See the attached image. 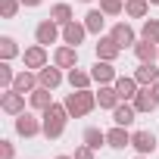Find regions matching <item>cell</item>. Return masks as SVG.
Wrapping results in <instances>:
<instances>
[{"label": "cell", "instance_id": "obj_1", "mask_svg": "<svg viewBox=\"0 0 159 159\" xmlns=\"http://www.w3.org/2000/svg\"><path fill=\"white\" fill-rule=\"evenodd\" d=\"M66 119H72L69 109H66V103H53L50 109H44V116H41V122H44V137H47V140H59L62 131H66Z\"/></svg>", "mask_w": 159, "mask_h": 159}, {"label": "cell", "instance_id": "obj_2", "mask_svg": "<svg viewBox=\"0 0 159 159\" xmlns=\"http://www.w3.org/2000/svg\"><path fill=\"white\" fill-rule=\"evenodd\" d=\"M62 103H66V109H69L72 119H81V116L94 112V106H97V94H91L88 88H84V91H72V94H66Z\"/></svg>", "mask_w": 159, "mask_h": 159}, {"label": "cell", "instance_id": "obj_3", "mask_svg": "<svg viewBox=\"0 0 159 159\" xmlns=\"http://www.w3.org/2000/svg\"><path fill=\"white\" fill-rule=\"evenodd\" d=\"M13 128H16L19 137H38V134H44V122L34 119L31 112H19L16 122H13Z\"/></svg>", "mask_w": 159, "mask_h": 159}, {"label": "cell", "instance_id": "obj_4", "mask_svg": "<svg viewBox=\"0 0 159 159\" xmlns=\"http://www.w3.org/2000/svg\"><path fill=\"white\" fill-rule=\"evenodd\" d=\"M59 38H62V25H59V22H53V19L38 22V28H34V41H38V44L50 47V44H56Z\"/></svg>", "mask_w": 159, "mask_h": 159}, {"label": "cell", "instance_id": "obj_5", "mask_svg": "<svg viewBox=\"0 0 159 159\" xmlns=\"http://www.w3.org/2000/svg\"><path fill=\"white\" fill-rule=\"evenodd\" d=\"M94 50H97V59H106V62H112V59H119V53H122V47L116 44V38L112 34H100L97 38V44H94Z\"/></svg>", "mask_w": 159, "mask_h": 159}, {"label": "cell", "instance_id": "obj_6", "mask_svg": "<svg viewBox=\"0 0 159 159\" xmlns=\"http://www.w3.org/2000/svg\"><path fill=\"white\" fill-rule=\"evenodd\" d=\"M0 109L3 112H10V116H19V112H25V94H19V91H3V97H0Z\"/></svg>", "mask_w": 159, "mask_h": 159}, {"label": "cell", "instance_id": "obj_7", "mask_svg": "<svg viewBox=\"0 0 159 159\" xmlns=\"http://www.w3.org/2000/svg\"><path fill=\"white\" fill-rule=\"evenodd\" d=\"M38 81H41V88H50V91H56L59 84H62V69L53 62H47L44 69H38Z\"/></svg>", "mask_w": 159, "mask_h": 159}, {"label": "cell", "instance_id": "obj_8", "mask_svg": "<svg viewBox=\"0 0 159 159\" xmlns=\"http://www.w3.org/2000/svg\"><path fill=\"white\" fill-rule=\"evenodd\" d=\"M91 78L97 84H116V69H112V62H106V59H97L94 66H91Z\"/></svg>", "mask_w": 159, "mask_h": 159}, {"label": "cell", "instance_id": "obj_9", "mask_svg": "<svg viewBox=\"0 0 159 159\" xmlns=\"http://www.w3.org/2000/svg\"><path fill=\"white\" fill-rule=\"evenodd\" d=\"M109 34L116 38V44H119L122 50H128V47H134V44H137V34H134V28H131L128 22H116Z\"/></svg>", "mask_w": 159, "mask_h": 159}, {"label": "cell", "instance_id": "obj_10", "mask_svg": "<svg viewBox=\"0 0 159 159\" xmlns=\"http://www.w3.org/2000/svg\"><path fill=\"white\" fill-rule=\"evenodd\" d=\"M53 62H56L59 69H75V66H78V47H72V44L56 47V50H53Z\"/></svg>", "mask_w": 159, "mask_h": 159}, {"label": "cell", "instance_id": "obj_11", "mask_svg": "<svg viewBox=\"0 0 159 159\" xmlns=\"http://www.w3.org/2000/svg\"><path fill=\"white\" fill-rule=\"evenodd\" d=\"M38 84H41V81H38V72H34V69H22V72H16L13 91H19V94H31Z\"/></svg>", "mask_w": 159, "mask_h": 159}, {"label": "cell", "instance_id": "obj_12", "mask_svg": "<svg viewBox=\"0 0 159 159\" xmlns=\"http://www.w3.org/2000/svg\"><path fill=\"white\" fill-rule=\"evenodd\" d=\"M22 59H25V69H44L50 56H47V47L44 44H34V47H28L22 53Z\"/></svg>", "mask_w": 159, "mask_h": 159}, {"label": "cell", "instance_id": "obj_13", "mask_svg": "<svg viewBox=\"0 0 159 159\" xmlns=\"http://www.w3.org/2000/svg\"><path fill=\"white\" fill-rule=\"evenodd\" d=\"M106 143H109L112 150H125V147H131V131H128L125 125H112V128L106 131Z\"/></svg>", "mask_w": 159, "mask_h": 159}, {"label": "cell", "instance_id": "obj_14", "mask_svg": "<svg viewBox=\"0 0 159 159\" xmlns=\"http://www.w3.org/2000/svg\"><path fill=\"white\" fill-rule=\"evenodd\" d=\"M84 34H88V25L84 22H69V25H62V44H72V47H78L84 41Z\"/></svg>", "mask_w": 159, "mask_h": 159}, {"label": "cell", "instance_id": "obj_15", "mask_svg": "<svg viewBox=\"0 0 159 159\" xmlns=\"http://www.w3.org/2000/svg\"><path fill=\"white\" fill-rule=\"evenodd\" d=\"M119 103H122V97H119L116 84H100V91H97V106H100V109H116Z\"/></svg>", "mask_w": 159, "mask_h": 159}, {"label": "cell", "instance_id": "obj_16", "mask_svg": "<svg viewBox=\"0 0 159 159\" xmlns=\"http://www.w3.org/2000/svg\"><path fill=\"white\" fill-rule=\"evenodd\" d=\"M131 147H134L140 156H150V153L156 150V137H153V131H134V134H131Z\"/></svg>", "mask_w": 159, "mask_h": 159}, {"label": "cell", "instance_id": "obj_17", "mask_svg": "<svg viewBox=\"0 0 159 159\" xmlns=\"http://www.w3.org/2000/svg\"><path fill=\"white\" fill-rule=\"evenodd\" d=\"M116 91H119V97H122V100H128V103H131V100H134V94L140 91V84H137V78H134V75H119V78H116Z\"/></svg>", "mask_w": 159, "mask_h": 159}, {"label": "cell", "instance_id": "obj_18", "mask_svg": "<svg viewBox=\"0 0 159 159\" xmlns=\"http://www.w3.org/2000/svg\"><path fill=\"white\" fill-rule=\"evenodd\" d=\"M134 56H137V62H156V56H159V44H153V41H137L134 47Z\"/></svg>", "mask_w": 159, "mask_h": 159}, {"label": "cell", "instance_id": "obj_19", "mask_svg": "<svg viewBox=\"0 0 159 159\" xmlns=\"http://www.w3.org/2000/svg\"><path fill=\"white\" fill-rule=\"evenodd\" d=\"M131 103H134V109H137V112H153L159 100H156L153 88H140V91L134 94V100H131Z\"/></svg>", "mask_w": 159, "mask_h": 159}, {"label": "cell", "instance_id": "obj_20", "mask_svg": "<svg viewBox=\"0 0 159 159\" xmlns=\"http://www.w3.org/2000/svg\"><path fill=\"white\" fill-rule=\"evenodd\" d=\"M134 78H137V84H140V88H153V84L159 81V69H156L153 62H140L137 72H134Z\"/></svg>", "mask_w": 159, "mask_h": 159}, {"label": "cell", "instance_id": "obj_21", "mask_svg": "<svg viewBox=\"0 0 159 159\" xmlns=\"http://www.w3.org/2000/svg\"><path fill=\"white\" fill-rule=\"evenodd\" d=\"M134 116H137V109H134V103H128V100H122L116 109H112V122L116 125H134Z\"/></svg>", "mask_w": 159, "mask_h": 159}, {"label": "cell", "instance_id": "obj_22", "mask_svg": "<svg viewBox=\"0 0 159 159\" xmlns=\"http://www.w3.org/2000/svg\"><path fill=\"white\" fill-rule=\"evenodd\" d=\"M28 103H31V106H34L38 112L50 109V106H53V97H50V88H41V84H38V88H34V91L28 94Z\"/></svg>", "mask_w": 159, "mask_h": 159}, {"label": "cell", "instance_id": "obj_23", "mask_svg": "<svg viewBox=\"0 0 159 159\" xmlns=\"http://www.w3.org/2000/svg\"><path fill=\"white\" fill-rule=\"evenodd\" d=\"M84 25H88V34H97V38H100V31H103V25H106V13H103V10H91V13L84 16Z\"/></svg>", "mask_w": 159, "mask_h": 159}, {"label": "cell", "instance_id": "obj_24", "mask_svg": "<svg viewBox=\"0 0 159 159\" xmlns=\"http://www.w3.org/2000/svg\"><path fill=\"white\" fill-rule=\"evenodd\" d=\"M69 84H72V91H84L94 78H91V72H84V69H69Z\"/></svg>", "mask_w": 159, "mask_h": 159}, {"label": "cell", "instance_id": "obj_25", "mask_svg": "<svg viewBox=\"0 0 159 159\" xmlns=\"http://www.w3.org/2000/svg\"><path fill=\"white\" fill-rule=\"evenodd\" d=\"M147 13H150V0H125V16L147 19Z\"/></svg>", "mask_w": 159, "mask_h": 159}, {"label": "cell", "instance_id": "obj_26", "mask_svg": "<svg viewBox=\"0 0 159 159\" xmlns=\"http://www.w3.org/2000/svg\"><path fill=\"white\" fill-rule=\"evenodd\" d=\"M50 19L59 22V25H69L75 16H72V7H69V3H53V7H50Z\"/></svg>", "mask_w": 159, "mask_h": 159}, {"label": "cell", "instance_id": "obj_27", "mask_svg": "<svg viewBox=\"0 0 159 159\" xmlns=\"http://www.w3.org/2000/svg\"><path fill=\"white\" fill-rule=\"evenodd\" d=\"M19 56V44H16V38H10V34H3L0 38V59H16Z\"/></svg>", "mask_w": 159, "mask_h": 159}, {"label": "cell", "instance_id": "obj_28", "mask_svg": "<svg viewBox=\"0 0 159 159\" xmlns=\"http://www.w3.org/2000/svg\"><path fill=\"white\" fill-rule=\"evenodd\" d=\"M91 150H100L103 143H106V131H100V128H84V137H81Z\"/></svg>", "mask_w": 159, "mask_h": 159}, {"label": "cell", "instance_id": "obj_29", "mask_svg": "<svg viewBox=\"0 0 159 159\" xmlns=\"http://www.w3.org/2000/svg\"><path fill=\"white\" fill-rule=\"evenodd\" d=\"M140 38L159 44V19H143V25H140Z\"/></svg>", "mask_w": 159, "mask_h": 159}, {"label": "cell", "instance_id": "obj_30", "mask_svg": "<svg viewBox=\"0 0 159 159\" xmlns=\"http://www.w3.org/2000/svg\"><path fill=\"white\" fill-rule=\"evenodd\" d=\"M13 81H16V72L10 69V62H7V59H0V88L10 91V88H13Z\"/></svg>", "mask_w": 159, "mask_h": 159}, {"label": "cell", "instance_id": "obj_31", "mask_svg": "<svg viewBox=\"0 0 159 159\" xmlns=\"http://www.w3.org/2000/svg\"><path fill=\"white\" fill-rule=\"evenodd\" d=\"M100 10L106 16H122L125 13V0H100Z\"/></svg>", "mask_w": 159, "mask_h": 159}, {"label": "cell", "instance_id": "obj_32", "mask_svg": "<svg viewBox=\"0 0 159 159\" xmlns=\"http://www.w3.org/2000/svg\"><path fill=\"white\" fill-rule=\"evenodd\" d=\"M19 7H22V0H0V16L3 19H16Z\"/></svg>", "mask_w": 159, "mask_h": 159}, {"label": "cell", "instance_id": "obj_33", "mask_svg": "<svg viewBox=\"0 0 159 159\" xmlns=\"http://www.w3.org/2000/svg\"><path fill=\"white\" fill-rule=\"evenodd\" d=\"M0 159H16V147L10 140H0Z\"/></svg>", "mask_w": 159, "mask_h": 159}, {"label": "cell", "instance_id": "obj_34", "mask_svg": "<svg viewBox=\"0 0 159 159\" xmlns=\"http://www.w3.org/2000/svg\"><path fill=\"white\" fill-rule=\"evenodd\" d=\"M94 153H97V150H91L88 143H81V147L75 150V159H94Z\"/></svg>", "mask_w": 159, "mask_h": 159}, {"label": "cell", "instance_id": "obj_35", "mask_svg": "<svg viewBox=\"0 0 159 159\" xmlns=\"http://www.w3.org/2000/svg\"><path fill=\"white\" fill-rule=\"evenodd\" d=\"M44 0H22V7H41Z\"/></svg>", "mask_w": 159, "mask_h": 159}, {"label": "cell", "instance_id": "obj_36", "mask_svg": "<svg viewBox=\"0 0 159 159\" xmlns=\"http://www.w3.org/2000/svg\"><path fill=\"white\" fill-rule=\"evenodd\" d=\"M153 94H156V100H159V81H156V84H153Z\"/></svg>", "mask_w": 159, "mask_h": 159}, {"label": "cell", "instance_id": "obj_37", "mask_svg": "<svg viewBox=\"0 0 159 159\" xmlns=\"http://www.w3.org/2000/svg\"><path fill=\"white\" fill-rule=\"evenodd\" d=\"M56 159H75V156H56Z\"/></svg>", "mask_w": 159, "mask_h": 159}, {"label": "cell", "instance_id": "obj_38", "mask_svg": "<svg viewBox=\"0 0 159 159\" xmlns=\"http://www.w3.org/2000/svg\"><path fill=\"white\" fill-rule=\"evenodd\" d=\"M150 3H153V7H159V0H150Z\"/></svg>", "mask_w": 159, "mask_h": 159}, {"label": "cell", "instance_id": "obj_39", "mask_svg": "<svg viewBox=\"0 0 159 159\" xmlns=\"http://www.w3.org/2000/svg\"><path fill=\"white\" fill-rule=\"evenodd\" d=\"M137 159H147V156H140V153H137Z\"/></svg>", "mask_w": 159, "mask_h": 159}, {"label": "cell", "instance_id": "obj_40", "mask_svg": "<svg viewBox=\"0 0 159 159\" xmlns=\"http://www.w3.org/2000/svg\"><path fill=\"white\" fill-rule=\"evenodd\" d=\"M81 3H91V0H81Z\"/></svg>", "mask_w": 159, "mask_h": 159}]
</instances>
